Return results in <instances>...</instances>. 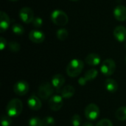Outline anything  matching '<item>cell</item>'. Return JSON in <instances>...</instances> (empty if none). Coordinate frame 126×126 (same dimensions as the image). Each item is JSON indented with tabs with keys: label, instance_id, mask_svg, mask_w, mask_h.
<instances>
[{
	"label": "cell",
	"instance_id": "cell-1",
	"mask_svg": "<svg viewBox=\"0 0 126 126\" xmlns=\"http://www.w3.org/2000/svg\"><path fill=\"white\" fill-rule=\"evenodd\" d=\"M23 110V103L18 98L9 101L6 106V113L10 117H16L21 114Z\"/></svg>",
	"mask_w": 126,
	"mask_h": 126
},
{
	"label": "cell",
	"instance_id": "cell-2",
	"mask_svg": "<svg viewBox=\"0 0 126 126\" xmlns=\"http://www.w3.org/2000/svg\"><path fill=\"white\" fill-rule=\"evenodd\" d=\"M83 62L80 59L72 60L66 66V73L69 77L75 78L78 76L83 69Z\"/></svg>",
	"mask_w": 126,
	"mask_h": 126
},
{
	"label": "cell",
	"instance_id": "cell-3",
	"mask_svg": "<svg viewBox=\"0 0 126 126\" xmlns=\"http://www.w3.org/2000/svg\"><path fill=\"white\" fill-rule=\"evenodd\" d=\"M51 20L58 26H64L69 21L68 16L61 10H55L51 13Z\"/></svg>",
	"mask_w": 126,
	"mask_h": 126
},
{
	"label": "cell",
	"instance_id": "cell-4",
	"mask_svg": "<svg viewBox=\"0 0 126 126\" xmlns=\"http://www.w3.org/2000/svg\"><path fill=\"white\" fill-rule=\"evenodd\" d=\"M54 92V88L52 83L48 82L44 83L40 85L38 89V95L42 100H47L51 97Z\"/></svg>",
	"mask_w": 126,
	"mask_h": 126
},
{
	"label": "cell",
	"instance_id": "cell-5",
	"mask_svg": "<svg viewBox=\"0 0 126 126\" xmlns=\"http://www.w3.org/2000/svg\"><path fill=\"white\" fill-rule=\"evenodd\" d=\"M116 69V63L112 59H106L105 60L100 66L101 72L106 76H110L113 75Z\"/></svg>",
	"mask_w": 126,
	"mask_h": 126
},
{
	"label": "cell",
	"instance_id": "cell-6",
	"mask_svg": "<svg viewBox=\"0 0 126 126\" xmlns=\"http://www.w3.org/2000/svg\"><path fill=\"white\" fill-rule=\"evenodd\" d=\"M100 111L99 107L94 104V103H91L86 106L85 109V116L89 120H95L98 118L100 116Z\"/></svg>",
	"mask_w": 126,
	"mask_h": 126
},
{
	"label": "cell",
	"instance_id": "cell-7",
	"mask_svg": "<svg viewBox=\"0 0 126 126\" xmlns=\"http://www.w3.org/2000/svg\"><path fill=\"white\" fill-rule=\"evenodd\" d=\"M19 17L21 20L25 24H30L32 22L34 19V12L32 10L28 7H24L21 8L19 11Z\"/></svg>",
	"mask_w": 126,
	"mask_h": 126
},
{
	"label": "cell",
	"instance_id": "cell-8",
	"mask_svg": "<svg viewBox=\"0 0 126 126\" xmlns=\"http://www.w3.org/2000/svg\"><path fill=\"white\" fill-rule=\"evenodd\" d=\"M30 86L25 80H19L13 86V92L18 96H23L27 94Z\"/></svg>",
	"mask_w": 126,
	"mask_h": 126
},
{
	"label": "cell",
	"instance_id": "cell-9",
	"mask_svg": "<svg viewBox=\"0 0 126 126\" xmlns=\"http://www.w3.org/2000/svg\"><path fill=\"white\" fill-rule=\"evenodd\" d=\"M63 105V100L62 96L54 95L52 96L49 100V106L52 111H59Z\"/></svg>",
	"mask_w": 126,
	"mask_h": 126
},
{
	"label": "cell",
	"instance_id": "cell-10",
	"mask_svg": "<svg viewBox=\"0 0 126 126\" xmlns=\"http://www.w3.org/2000/svg\"><path fill=\"white\" fill-rule=\"evenodd\" d=\"M30 40L35 44H41L45 39V35L43 32L38 30H32L29 33Z\"/></svg>",
	"mask_w": 126,
	"mask_h": 126
},
{
	"label": "cell",
	"instance_id": "cell-11",
	"mask_svg": "<svg viewBox=\"0 0 126 126\" xmlns=\"http://www.w3.org/2000/svg\"><path fill=\"white\" fill-rule=\"evenodd\" d=\"M51 83L55 92L58 93L61 91V87L65 83V78L61 74H56L52 77Z\"/></svg>",
	"mask_w": 126,
	"mask_h": 126
},
{
	"label": "cell",
	"instance_id": "cell-12",
	"mask_svg": "<svg viewBox=\"0 0 126 126\" xmlns=\"http://www.w3.org/2000/svg\"><path fill=\"white\" fill-rule=\"evenodd\" d=\"M10 25V18L9 16L4 11L0 13V32H4Z\"/></svg>",
	"mask_w": 126,
	"mask_h": 126
},
{
	"label": "cell",
	"instance_id": "cell-13",
	"mask_svg": "<svg viewBox=\"0 0 126 126\" xmlns=\"http://www.w3.org/2000/svg\"><path fill=\"white\" fill-rule=\"evenodd\" d=\"M114 35L119 42L126 41V28L124 26H117L114 30Z\"/></svg>",
	"mask_w": 126,
	"mask_h": 126
},
{
	"label": "cell",
	"instance_id": "cell-14",
	"mask_svg": "<svg viewBox=\"0 0 126 126\" xmlns=\"http://www.w3.org/2000/svg\"><path fill=\"white\" fill-rule=\"evenodd\" d=\"M114 16L115 18L120 21L126 20V7L123 5H118L114 10Z\"/></svg>",
	"mask_w": 126,
	"mask_h": 126
},
{
	"label": "cell",
	"instance_id": "cell-15",
	"mask_svg": "<svg viewBox=\"0 0 126 126\" xmlns=\"http://www.w3.org/2000/svg\"><path fill=\"white\" fill-rule=\"evenodd\" d=\"M27 105L29 108L33 111H38L42 106V103L40 99L35 96H31L27 100Z\"/></svg>",
	"mask_w": 126,
	"mask_h": 126
},
{
	"label": "cell",
	"instance_id": "cell-16",
	"mask_svg": "<svg viewBox=\"0 0 126 126\" xmlns=\"http://www.w3.org/2000/svg\"><path fill=\"white\" fill-rule=\"evenodd\" d=\"M85 61L86 63H88L90 66H97L100 63L101 58L99 56V55L96 53H91L86 56Z\"/></svg>",
	"mask_w": 126,
	"mask_h": 126
},
{
	"label": "cell",
	"instance_id": "cell-17",
	"mask_svg": "<svg viewBox=\"0 0 126 126\" xmlns=\"http://www.w3.org/2000/svg\"><path fill=\"white\" fill-rule=\"evenodd\" d=\"M75 93V89L71 85L66 86L61 90V96L63 98L65 99H69L72 97Z\"/></svg>",
	"mask_w": 126,
	"mask_h": 126
},
{
	"label": "cell",
	"instance_id": "cell-18",
	"mask_svg": "<svg viewBox=\"0 0 126 126\" xmlns=\"http://www.w3.org/2000/svg\"><path fill=\"white\" fill-rule=\"evenodd\" d=\"M105 85H106V89H107V91L111 93H114L118 89V83L114 79L108 78L106 80Z\"/></svg>",
	"mask_w": 126,
	"mask_h": 126
},
{
	"label": "cell",
	"instance_id": "cell-19",
	"mask_svg": "<svg viewBox=\"0 0 126 126\" xmlns=\"http://www.w3.org/2000/svg\"><path fill=\"white\" fill-rule=\"evenodd\" d=\"M97 75H98V72L97 71V69H89V71H87L85 73L84 78L87 81H91V80H94L97 78Z\"/></svg>",
	"mask_w": 126,
	"mask_h": 126
},
{
	"label": "cell",
	"instance_id": "cell-20",
	"mask_svg": "<svg viewBox=\"0 0 126 126\" xmlns=\"http://www.w3.org/2000/svg\"><path fill=\"white\" fill-rule=\"evenodd\" d=\"M116 117L120 121L126 120V106H122L117 110Z\"/></svg>",
	"mask_w": 126,
	"mask_h": 126
},
{
	"label": "cell",
	"instance_id": "cell-21",
	"mask_svg": "<svg viewBox=\"0 0 126 126\" xmlns=\"http://www.w3.org/2000/svg\"><path fill=\"white\" fill-rule=\"evenodd\" d=\"M56 35H57L58 39H59L60 41H65V40L68 38L69 32H68V31H67L66 29H64V28H61V29H59V30L57 31Z\"/></svg>",
	"mask_w": 126,
	"mask_h": 126
},
{
	"label": "cell",
	"instance_id": "cell-22",
	"mask_svg": "<svg viewBox=\"0 0 126 126\" xmlns=\"http://www.w3.org/2000/svg\"><path fill=\"white\" fill-rule=\"evenodd\" d=\"M12 31L13 32L14 34L17 35H21L24 33V27L21 24L17 23H15L12 25Z\"/></svg>",
	"mask_w": 126,
	"mask_h": 126
},
{
	"label": "cell",
	"instance_id": "cell-23",
	"mask_svg": "<svg viewBox=\"0 0 126 126\" xmlns=\"http://www.w3.org/2000/svg\"><path fill=\"white\" fill-rule=\"evenodd\" d=\"M1 123L2 126H10L12 124V120L7 114H1Z\"/></svg>",
	"mask_w": 126,
	"mask_h": 126
},
{
	"label": "cell",
	"instance_id": "cell-24",
	"mask_svg": "<svg viewBox=\"0 0 126 126\" xmlns=\"http://www.w3.org/2000/svg\"><path fill=\"white\" fill-rule=\"evenodd\" d=\"M28 125L29 126H44L43 121L37 117H34L30 119L28 122Z\"/></svg>",
	"mask_w": 126,
	"mask_h": 126
},
{
	"label": "cell",
	"instance_id": "cell-25",
	"mask_svg": "<svg viewBox=\"0 0 126 126\" xmlns=\"http://www.w3.org/2000/svg\"><path fill=\"white\" fill-rule=\"evenodd\" d=\"M82 123V120H81V117H80L79 114H74L72 118H71V124L72 126H80Z\"/></svg>",
	"mask_w": 126,
	"mask_h": 126
},
{
	"label": "cell",
	"instance_id": "cell-26",
	"mask_svg": "<svg viewBox=\"0 0 126 126\" xmlns=\"http://www.w3.org/2000/svg\"><path fill=\"white\" fill-rule=\"evenodd\" d=\"M8 47H9V49L13 52H18L21 48L20 44L16 41H10L8 44Z\"/></svg>",
	"mask_w": 126,
	"mask_h": 126
},
{
	"label": "cell",
	"instance_id": "cell-27",
	"mask_svg": "<svg viewBox=\"0 0 126 126\" xmlns=\"http://www.w3.org/2000/svg\"><path fill=\"white\" fill-rule=\"evenodd\" d=\"M42 121L44 126H54L55 124V119L52 117H46L42 120Z\"/></svg>",
	"mask_w": 126,
	"mask_h": 126
},
{
	"label": "cell",
	"instance_id": "cell-28",
	"mask_svg": "<svg viewBox=\"0 0 126 126\" xmlns=\"http://www.w3.org/2000/svg\"><path fill=\"white\" fill-rule=\"evenodd\" d=\"M32 23L33 27H35V28H40L42 26V24H43V20L40 17L37 16V17L34 18V19H33Z\"/></svg>",
	"mask_w": 126,
	"mask_h": 126
},
{
	"label": "cell",
	"instance_id": "cell-29",
	"mask_svg": "<svg viewBox=\"0 0 126 126\" xmlns=\"http://www.w3.org/2000/svg\"><path fill=\"white\" fill-rule=\"evenodd\" d=\"M96 126H113V124L110 120L103 119L97 123Z\"/></svg>",
	"mask_w": 126,
	"mask_h": 126
},
{
	"label": "cell",
	"instance_id": "cell-30",
	"mask_svg": "<svg viewBox=\"0 0 126 126\" xmlns=\"http://www.w3.org/2000/svg\"><path fill=\"white\" fill-rule=\"evenodd\" d=\"M7 45V41L3 37H1L0 38V48L1 50H3L4 49V47H6Z\"/></svg>",
	"mask_w": 126,
	"mask_h": 126
},
{
	"label": "cell",
	"instance_id": "cell-31",
	"mask_svg": "<svg viewBox=\"0 0 126 126\" xmlns=\"http://www.w3.org/2000/svg\"><path fill=\"white\" fill-rule=\"evenodd\" d=\"M87 82H88V81L85 79L84 77H83V78H80L78 80V83H79V84H80V86H85L86 83Z\"/></svg>",
	"mask_w": 126,
	"mask_h": 126
},
{
	"label": "cell",
	"instance_id": "cell-32",
	"mask_svg": "<svg viewBox=\"0 0 126 126\" xmlns=\"http://www.w3.org/2000/svg\"><path fill=\"white\" fill-rule=\"evenodd\" d=\"M83 126H94L91 123H89V122H86V123H84L83 124Z\"/></svg>",
	"mask_w": 126,
	"mask_h": 126
},
{
	"label": "cell",
	"instance_id": "cell-33",
	"mask_svg": "<svg viewBox=\"0 0 126 126\" xmlns=\"http://www.w3.org/2000/svg\"><path fill=\"white\" fill-rule=\"evenodd\" d=\"M8 1H18V0H8Z\"/></svg>",
	"mask_w": 126,
	"mask_h": 126
},
{
	"label": "cell",
	"instance_id": "cell-34",
	"mask_svg": "<svg viewBox=\"0 0 126 126\" xmlns=\"http://www.w3.org/2000/svg\"><path fill=\"white\" fill-rule=\"evenodd\" d=\"M70 1H79V0H70Z\"/></svg>",
	"mask_w": 126,
	"mask_h": 126
},
{
	"label": "cell",
	"instance_id": "cell-35",
	"mask_svg": "<svg viewBox=\"0 0 126 126\" xmlns=\"http://www.w3.org/2000/svg\"></svg>",
	"mask_w": 126,
	"mask_h": 126
}]
</instances>
